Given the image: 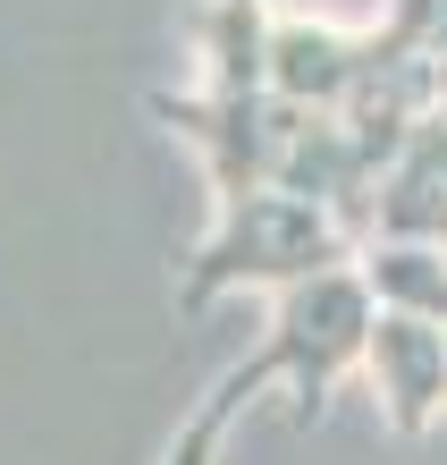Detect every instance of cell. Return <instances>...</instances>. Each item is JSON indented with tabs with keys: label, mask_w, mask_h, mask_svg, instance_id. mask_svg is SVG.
Wrapping results in <instances>:
<instances>
[{
	"label": "cell",
	"mask_w": 447,
	"mask_h": 465,
	"mask_svg": "<svg viewBox=\"0 0 447 465\" xmlns=\"http://www.w3.org/2000/svg\"><path fill=\"white\" fill-rule=\"evenodd\" d=\"M338 262H355L346 229L329 221V212H313V203L262 186V195H245V203H228V212L211 221L203 254H194L186 280H178V305L203 313V305H219L228 288H296V280L338 271Z\"/></svg>",
	"instance_id": "cell-1"
},
{
	"label": "cell",
	"mask_w": 447,
	"mask_h": 465,
	"mask_svg": "<svg viewBox=\"0 0 447 465\" xmlns=\"http://www.w3.org/2000/svg\"><path fill=\"white\" fill-rule=\"evenodd\" d=\"M372 322H380V305H372V288H363V262L313 271V280L278 288L270 339H262V355H245V381H254V390L287 381V390H296V415H321L329 390H338V372L363 364Z\"/></svg>",
	"instance_id": "cell-2"
},
{
	"label": "cell",
	"mask_w": 447,
	"mask_h": 465,
	"mask_svg": "<svg viewBox=\"0 0 447 465\" xmlns=\"http://www.w3.org/2000/svg\"><path fill=\"white\" fill-rule=\"evenodd\" d=\"M152 119H170L211 161V195L228 212V203L270 186L278 135H287V102L278 94H245V102H228V94H152Z\"/></svg>",
	"instance_id": "cell-3"
},
{
	"label": "cell",
	"mask_w": 447,
	"mask_h": 465,
	"mask_svg": "<svg viewBox=\"0 0 447 465\" xmlns=\"http://www.w3.org/2000/svg\"><path fill=\"white\" fill-rule=\"evenodd\" d=\"M363 364H372L380 398H388V423H397L405 440H423V431L447 415V331H439V322H423V313H388V305H380Z\"/></svg>",
	"instance_id": "cell-4"
},
{
	"label": "cell",
	"mask_w": 447,
	"mask_h": 465,
	"mask_svg": "<svg viewBox=\"0 0 447 465\" xmlns=\"http://www.w3.org/2000/svg\"><path fill=\"white\" fill-rule=\"evenodd\" d=\"M372 76V35L321 17H270V94L296 111H346V94Z\"/></svg>",
	"instance_id": "cell-5"
},
{
	"label": "cell",
	"mask_w": 447,
	"mask_h": 465,
	"mask_svg": "<svg viewBox=\"0 0 447 465\" xmlns=\"http://www.w3.org/2000/svg\"><path fill=\"white\" fill-rule=\"evenodd\" d=\"M194 43H203V94H270V0H211L194 17Z\"/></svg>",
	"instance_id": "cell-6"
},
{
	"label": "cell",
	"mask_w": 447,
	"mask_h": 465,
	"mask_svg": "<svg viewBox=\"0 0 447 465\" xmlns=\"http://www.w3.org/2000/svg\"><path fill=\"white\" fill-rule=\"evenodd\" d=\"M363 288H372V305L423 313V322L447 331V245H423V237L388 245V237H372L363 245Z\"/></svg>",
	"instance_id": "cell-7"
},
{
	"label": "cell",
	"mask_w": 447,
	"mask_h": 465,
	"mask_svg": "<svg viewBox=\"0 0 447 465\" xmlns=\"http://www.w3.org/2000/svg\"><path fill=\"white\" fill-rule=\"evenodd\" d=\"M245 398H254V381H245V364H228V372H219V390H211V398H203V406H194V415L178 423V440H170V457H160V465H211Z\"/></svg>",
	"instance_id": "cell-8"
},
{
	"label": "cell",
	"mask_w": 447,
	"mask_h": 465,
	"mask_svg": "<svg viewBox=\"0 0 447 465\" xmlns=\"http://www.w3.org/2000/svg\"><path fill=\"white\" fill-rule=\"evenodd\" d=\"M423 245H447V195L431 203V221H423Z\"/></svg>",
	"instance_id": "cell-9"
}]
</instances>
